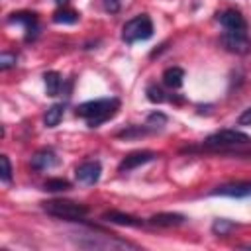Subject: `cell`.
<instances>
[{
  "label": "cell",
  "instance_id": "6da1fadb",
  "mask_svg": "<svg viewBox=\"0 0 251 251\" xmlns=\"http://www.w3.org/2000/svg\"><path fill=\"white\" fill-rule=\"evenodd\" d=\"M118 110H120L118 98H98L76 106V116H80L90 127H98L104 122L112 120L118 114Z\"/></svg>",
  "mask_w": 251,
  "mask_h": 251
},
{
  "label": "cell",
  "instance_id": "7a4b0ae2",
  "mask_svg": "<svg viewBox=\"0 0 251 251\" xmlns=\"http://www.w3.org/2000/svg\"><path fill=\"white\" fill-rule=\"evenodd\" d=\"M43 210L49 216H55L59 220H71V222L82 220L88 212L86 206L73 200H49V202H43Z\"/></svg>",
  "mask_w": 251,
  "mask_h": 251
},
{
  "label": "cell",
  "instance_id": "3957f363",
  "mask_svg": "<svg viewBox=\"0 0 251 251\" xmlns=\"http://www.w3.org/2000/svg\"><path fill=\"white\" fill-rule=\"evenodd\" d=\"M249 135L237 129H220L212 135H208L204 139V147L208 149H229V147H237V145H245L249 143Z\"/></svg>",
  "mask_w": 251,
  "mask_h": 251
},
{
  "label": "cell",
  "instance_id": "277c9868",
  "mask_svg": "<svg viewBox=\"0 0 251 251\" xmlns=\"http://www.w3.org/2000/svg\"><path fill=\"white\" fill-rule=\"evenodd\" d=\"M153 35V24L149 20V16L141 14L131 18L129 22H126L124 29H122V39L126 43H135V41H145Z\"/></svg>",
  "mask_w": 251,
  "mask_h": 251
},
{
  "label": "cell",
  "instance_id": "5b68a950",
  "mask_svg": "<svg viewBox=\"0 0 251 251\" xmlns=\"http://www.w3.org/2000/svg\"><path fill=\"white\" fill-rule=\"evenodd\" d=\"M222 43L227 51L237 53V55H243L251 49V41L245 35V31H226L222 35Z\"/></svg>",
  "mask_w": 251,
  "mask_h": 251
},
{
  "label": "cell",
  "instance_id": "8992f818",
  "mask_svg": "<svg viewBox=\"0 0 251 251\" xmlns=\"http://www.w3.org/2000/svg\"><path fill=\"white\" fill-rule=\"evenodd\" d=\"M100 173H102V169H100V163L98 161H86L80 167H76V171H75L76 180L82 182V184H94V182H98Z\"/></svg>",
  "mask_w": 251,
  "mask_h": 251
},
{
  "label": "cell",
  "instance_id": "52a82bcc",
  "mask_svg": "<svg viewBox=\"0 0 251 251\" xmlns=\"http://www.w3.org/2000/svg\"><path fill=\"white\" fill-rule=\"evenodd\" d=\"M212 194H216V196H229V198H247V196H251V182L224 184V186H218L216 190H212Z\"/></svg>",
  "mask_w": 251,
  "mask_h": 251
},
{
  "label": "cell",
  "instance_id": "ba28073f",
  "mask_svg": "<svg viewBox=\"0 0 251 251\" xmlns=\"http://www.w3.org/2000/svg\"><path fill=\"white\" fill-rule=\"evenodd\" d=\"M218 20L227 31H245L247 29V24L237 10H226L218 16Z\"/></svg>",
  "mask_w": 251,
  "mask_h": 251
},
{
  "label": "cell",
  "instance_id": "9c48e42d",
  "mask_svg": "<svg viewBox=\"0 0 251 251\" xmlns=\"http://www.w3.org/2000/svg\"><path fill=\"white\" fill-rule=\"evenodd\" d=\"M155 157H157V155H155L153 151H135V153H129V155H126V157L122 159V163H120V171L124 173V171L137 169L139 165H145V163L153 161Z\"/></svg>",
  "mask_w": 251,
  "mask_h": 251
},
{
  "label": "cell",
  "instance_id": "30bf717a",
  "mask_svg": "<svg viewBox=\"0 0 251 251\" xmlns=\"http://www.w3.org/2000/svg\"><path fill=\"white\" fill-rule=\"evenodd\" d=\"M57 163H59V159H57V155H55L51 149H41V151H37V153L31 157V167H33L35 171H49V169H53Z\"/></svg>",
  "mask_w": 251,
  "mask_h": 251
},
{
  "label": "cell",
  "instance_id": "8fae6325",
  "mask_svg": "<svg viewBox=\"0 0 251 251\" xmlns=\"http://www.w3.org/2000/svg\"><path fill=\"white\" fill-rule=\"evenodd\" d=\"M10 22H12V24H20V25H24L27 39L33 37V35L37 33V18H35V14H29V12H18V14H12V16H10Z\"/></svg>",
  "mask_w": 251,
  "mask_h": 251
},
{
  "label": "cell",
  "instance_id": "7c38bea8",
  "mask_svg": "<svg viewBox=\"0 0 251 251\" xmlns=\"http://www.w3.org/2000/svg\"><path fill=\"white\" fill-rule=\"evenodd\" d=\"M149 222H151L153 226H159V227H171V226L182 224L184 218H182L180 214H171V212H167V214H157V216H153Z\"/></svg>",
  "mask_w": 251,
  "mask_h": 251
},
{
  "label": "cell",
  "instance_id": "4fadbf2b",
  "mask_svg": "<svg viewBox=\"0 0 251 251\" xmlns=\"http://www.w3.org/2000/svg\"><path fill=\"white\" fill-rule=\"evenodd\" d=\"M182 78H184V71L178 67H171L163 73V82L169 88H180L182 86Z\"/></svg>",
  "mask_w": 251,
  "mask_h": 251
},
{
  "label": "cell",
  "instance_id": "5bb4252c",
  "mask_svg": "<svg viewBox=\"0 0 251 251\" xmlns=\"http://www.w3.org/2000/svg\"><path fill=\"white\" fill-rule=\"evenodd\" d=\"M108 222L112 224H120V226H143V222L139 218H133V216H127V214H122V212H108L104 216Z\"/></svg>",
  "mask_w": 251,
  "mask_h": 251
},
{
  "label": "cell",
  "instance_id": "9a60e30c",
  "mask_svg": "<svg viewBox=\"0 0 251 251\" xmlns=\"http://www.w3.org/2000/svg\"><path fill=\"white\" fill-rule=\"evenodd\" d=\"M45 88H47V94L49 96H57L59 90H61V75L55 73V71H49L45 73Z\"/></svg>",
  "mask_w": 251,
  "mask_h": 251
},
{
  "label": "cell",
  "instance_id": "2e32d148",
  "mask_svg": "<svg viewBox=\"0 0 251 251\" xmlns=\"http://www.w3.org/2000/svg\"><path fill=\"white\" fill-rule=\"evenodd\" d=\"M63 112H65L63 104H53V106L45 112V126H47V127H55V126L63 120Z\"/></svg>",
  "mask_w": 251,
  "mask_h": 251
},
{
  "label": "cell",
  "instance_id": "e0dca14e",
  "mask_svg": "<svg viewBox=\"0 0 251 251\" xmlns=\"http://www.w3.org/2000/svg\"><path fill=\"white\" fill-rule=\"evenodd\" d=\"M53 20H55L57 24H75V22L78 20V14H76L75 10L63 8V10H57V12L53 14Z\"/></svg>",
  "mask_w": 251,
  "mask_h": 251
},
{
  "label": "cell",
  "instance_id": "ac0fdd59",
  "mask_svg": "<svg viewBox=\"0 0 251 251\" xmlns=\"http://www.w3.org/2000/svg\"><path fill=\"white\" fill-rule=\"evenodd\" d=\"M69 188H71V182L65 178H49L45 182V190H49V192H61V190H69Z\"/></svg>",
  "mask_w": 251,
  "mask_h": 251
},
{
  "label": "cell",
  "instance_id": "d6986e66",
  "mask_svg": "<svg viewBox=\"0 0 251 251\" xmlns=\"http://www.w3.org/2000/svg\"><path fill=\"white\" fill-rule=\"evenodd\" d=\"M0 165H2V173H0L2 182H10L12 180V167H10V161H8L6 155L0 157Z\"/></svg>",
  "mask_w": 251,
  "mask_h": 251
},
{
  "label": "cell",
  "instance_id": "ffe728a7",
  "mask_svg": "<svg viewBox=\"0 0 251 251\" xmlns=\"http://www.w3.org/2000/svg\"><path fill=\"white\" fill-rule=\"evenodd\" d=\"M147 98H149L151 102H163V100H165V96H163V90H161L159 86H155V84L147 86Z\"/></svg>",
  "mask_w": 251,
  "mask_h": 251
},
{
  "label": "cell",
  "instance_id": "44dd1931",
  "mask_svg": "<svg viewBox=\"0 0 251 251\" xmlns=\"http://www.w3.org/2000/svg\"><path fill=\"white\" fill-rule=\"evenodd\" d=\"M16 55H12V53H2L0 55V69L2 71H6V69H10V67H16Z\"/></svg>",
  "mask_w": 251,
  "mask_h": 251
},
{
  "label": "cell",
  "instance_id": "7402d4cb",
  "mask_svg": "<svg viewBox=\"0 0 251 251\" xmlns=\"http://www.w3.org/2000/svg\"><path fill=\"white\" fill-rule=\"evenodd\" d=\"M231 227H233V224H231V222H227V220H218V222L214 224V227H212V229H214L216 233H220V235H226Z\"/></svg>",
  "mask_w": 251,
  "mask_h": 251
},
{
  "label": "cell",
  "instance_id": "603a6c76",
  "mask_svg": "<svg viewBox=\"0 0 251 251\" xmlns=\"http://www.w3.org/2000/svg\"><path fill=\"white\" fill-rule=\"evenodd\" d=\"M237 124H239V126H251V108H247V110L237 118Z\"/></svg>",
  "mask_w": 251,
  "mask_h": 251
},
{
  "label": "cell",
  "instance_id": "cb8c5ba5",
  "mask_svg": "<svg viewBox=\"0 0 251 251\" xmlns=\"http://www.w3.org/2000/svg\"><path fill=\"white\" fill-rule=\"evenodd\" d=\"M104 8H106L108 12H118L120 4H118V0H104Z\"/></svg>",
  "mask_w": 251,
  "mask_h": 251
},
{
  "label": "cell",
  "instance_id": "d4e9b609",
  "mask_svg": "<svg viewBox=\"0 0 251 251\" xmlns=\"http://www.w3.org/2000/svg\"><path fill=\"white\" fill-rule=\"evenodd\" d=\"M55 2H57V4H67L69 0H55Z\"/></svg>",
  "mask_w": 251,
  "mask_h": 251
}]
</instances>
